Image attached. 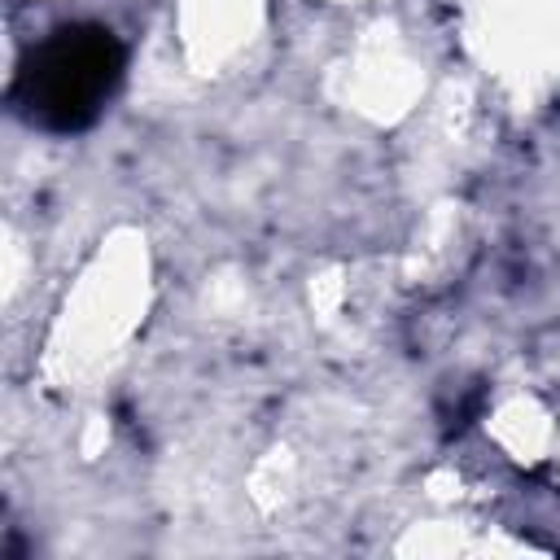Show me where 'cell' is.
Returning <instances> with one entry per match:
<instances>
[{"instance_id": "1", "label": "cell", "mask_w": 560, "mask_h": 560, "mask_svg": "<svg viewBox=\"0 0 560 560\" xmlns=\"http://www.w3.org/2000/svg\"><path fill=\"white\" fill-rule=\"evenodd\" d=\"M122 44L109 26L70 22L31 48L13 79V109L52 136H74L96 122L122 79Z\"/></svg>"}]
</instances>
